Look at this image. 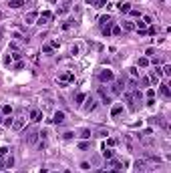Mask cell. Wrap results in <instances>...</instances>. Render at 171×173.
I'll list each match as a JSON object with an SVG mask.
<instances>
[{
    "instance_id": "16",
    "label": "cell",
    "mask_w": 171,
    "mask_h": 173,
    "mask_svg": "<svg viewBox=\"0 0 171 173\" xmlns=\"http://www.w3.org/2000/svg\"><path fill=\"white\" fill-rule=\"evenodd\" d=\"M99 24H101V28L107 26V24H113V18H111L109 14H107V16H101V18H99Z\"/></svg>"
},
{
    "instance_id": "9",
    "label": "cell",
    "mask_w": 171,
    "mask_h": 173,
    "mask_svg": "<svg viewBox=\"0 0 171 173\" xmlns=\"http://www.w3.org/2000/svg\"><path fill=\"white\" fill-rule=\"evenodd\" d=\"M30 121H34V123L42 121V111H40V109H32V111H30Z\"/></svg>"
},
{
    "instance_id": "24",
    "label": "cell",
    "mask_w": 171,
    "mask_h": 173,
    "mask_svg": "<svg viewBox=\"0 0 171 173\" xmlns=\"http://www.w3.org/2000/svg\"><path fill=\"white\" fill-rule=\"evenodd\" d=\"M113 149H107V147H103V157H105V159H113Z\"/></svg>"
},
{
    "instance_id": "27",
    "label": "cell",
    "mask_w": 171,
    "mask_h": 173,
    "mask_svg": "<svg viewBox=\"0 0 171 173\" xmlns=\"http://www.w3.org/2000/svg\"><path fill=\"white\" fill-rule=\"evenodd\" d=\"M161 73H163L165 77H169L171 75V65H163V67H161Z\"/></svg>"
},
{
    "instance_id": "3",
    "label": "cell",
    "mask_w": 171,
    "mask_h": 173,
    "mask_svg": "<svg viewBox=\"0 0 171 173\" xmlns=\"http://www.w3.org/2000/svg\"><path fill=\"white\" fill-rule=\"evenodd\" d=\"M50 20H52V12H50V10H45V12H40V14H38L36 24H40V26H42V24H48Z\"/></svg>"
},
{
    "instance_id": "41",
    "label": "cell",
    "mask_w": 171,
    "mask_h": 173,
    "mask_svg": "<svg viewBox=\"0 0 171 173\" xmlns=\"http://www.w3.org/2000/svg\"><path fill=\"white\" fill-rule=\"evenodd\" d=\"M8 147H0V157H4V155H8Z\"/></svg>"
},
{
    "instance_id": "12",
    "label": "cell",
    "mask_w": 171,
    "mask_h": 173,
    "mask_svg": "<svg viewBox=\"0 0 171 173\" xmlns=\"http://www.w3.org/2000/svg\"><path fill=\"white\" fill-rule=\"evenodd\" d=\"M117 8L123 12V14H129V10H131V2H119Z\"/></svg>"
},
{
    "instance_id": "42",
    "label": "cell",
    "mask_w": 171,
    "mask_h": 173,
    "mask_svg": "<svg viewBox=\"0 0 171 173\" xmlns=\"http://www.w3.org/2000/svg\"><path fill=\"white\" fill-rule=\"evenodd\" d=\"M10 57H12V60H20V58H22V55H20V52H12Z\"/></svg>"
},
{
    "instance_id": "31",
    "label": "cell",
    "mask_w": 171,
    "mask_h": 173,
    "mask_svg": "<svg viewBox=\"0 0 171 173\" xmlns=\"http://www.w3.org/2000/svg\"><path fill=\"white\" fill-rule=\"evenodd\" d=\"M145 57H147V58H153V57H155V48H151V46H149L147 50H145Z\"/></svg>"
},
{
    "instance_id": "39",
    "label": "cell",
    "mask_w": 171,
    "mask_h": 173,
    "mask_svg": "<svg viewBox=\"0 0 171 173\" xmlns=\"http://www.w3.org/2000/svg\"><path fill=\"white\" fill-rule=\"evenodd\" d=\"M135 167L141 171V169H145V161H135Z\"/></svg>"
},
{
    "instance_id": "35",
    "label": "cell",
    "mask_w": 171,
    "mask_h": 173,
    "mask_svg": "<svg viewBox=\"0 0 171 173\" xmlns=\"http://www.w3.org/2000/svg\"><path fill=\"white\" fill-rule=\"evenodd\" d=\"M73 24H75V20H67V22L63 24V30H68V28H70Z\"/></svg>"
},
{
    "instance_id": "29",
    "label": "cell",
    "mask_w": 171,
    "mask_h": 173,
    "mask_svg": "<svg viewBox=\"0 0 171 173\" xmlns=\"http://www.w3.org/2000/svg\"><path fill=\"white\" fill-rule=\"evenodd\" d=\"M129 75H131L133 79H139V70H137V67H131V69H129Z\"/></svg>"
},
{
    "instance_id": "46",
    "label": "cell",
    "mask_w": 171,
    "mask_h": 173,
    "mask_svg": "<svg viewBox=\"0 0 171 173\" xmlns=\"http://www.w3.org/2000/svg\"><path fill=\"white\" fill-rule=\"evenodd\" d=\"M141 85H143V87H149V79H147V77L141 79Z\"/></svg>"
},
{
    "instance_id": "43",
    "label": "cell",
    "mask_w": 171,
    "mask_h": 173,
    "mask_svg": "<svg viewBox=\"0 0 171 173\" xmlns=\"http://www.w3.org/2000/svg\"><path fill=\"white\" fill-rule=\"evenodd\" d=\"M20 69H24V62H22V60H18V62L14 65V70H20Z\"/></svg>"
},
{
    "instance_id": "11",
    "label": "cell",
    "mask_w": 171,
    "mask_h": 173,
    "mask_svg": "<svg viewBox=\"0 0 171 173\" xmlns=\"http://www.w3.org/2000/svg\"><path fill=\"white\" fill-rule=\"evenodd\" d=\"M121 30H125V32H133V30H135V22H133V20H125L123 26H121Z\"/></svg>"
},
{
    "instance_id": "23",
    "label": "cell",
    "mask_w": 171,
    "mask_h": 173,
    "mask_svg": "<svg viewBox=\"0 0 171 173\" xmlns=\"http://www.w3.org/2000/svg\"><path fill=\"white\" fill-rule=\"evenodd\" d=\"M2 165H4V167H6V169H10L12 165H14V157H12V155H8V157H6V159H4V161H2Z\"/></svg>"
},
{
    "instance_id": "34",
    "label": "cell",
    "mask_w": 171,
    "mask_h": 173,
    "mask_svg": "<svg viewBox=\"0 0 171 173\" xmlns=\"http://www.w3.org/2000/svg\"><path fill=\"white\" fill-rule=\"evenodd\" d=\"M42 52H45V55L52 52V46H50V45H42Z\"/></svg>"
},
{
    "instance_id": "8",
    "label": "cell",
    "mask_w": 171,
    "mask_h": 173,
    "mask_svg": "<svg viewBox=\"0 0 171 173\" xmlns=\"http://www.w3.org/2000/svg\"><path fill=\"white\" fill-rule=\"evenodd\" d=\"M123 87H125V83H123V81L113 83V87H111V95H119V93H123Z\"/></svg>"
},
{
    "instance_id": "10",
    "label": "cell",
    "mask_w": 171,
    "mask_h": 173,
    "mask_svg": "<svg viewBox=\"0 0 171 173\" xmlns=\"http://www.w3.org/2000/svg\"><path fill=\"white\" fill-rule=\"evenodd\" d=\"M36 18H38V12H36V10H32V12H28V14L24 16V22H26V24H32L34 20H36Z\"/></svg>"
},
{
    "instance_id": "25",
    "label": "cell",
    "mask_w": 171,
    "mask_h": 173,
    "mask_svg": "<svg viewBox=\"0 0 171 173\" xmlns=\"http://www.w3.org/2000/svg\"><path fill=\"white\" fill-rule=\"evenodd\" d=\"M91 135H93V133H91V129H83L79 137H80V139H91Z\"/></svg>"
},
{
    "instance_id": "33",
    "label": "cell",
    "mask_w": 171,
    "mask_h": 173,
    "mask_svg": "<svg viewBox=\"0 0 171 173\" xmlns=\"http://www.w3.org/2000/svg\"><path fill=\"white\" fill-rule=\"evenodd\" d=\"M89 147H91V143H89V141H80V143H79V149H83V151L89 149Z\"/></svg>"
},
{
    "instance_id": "17",
    "label": "cell",
    "mask_w": 171,
    "mask_h": 173,
    "mask_svg": "<svg viewBox=\"0 0 171 173\" xmlns=\"http://www.w3.org/2000/svg\"><path fill=\"white\" fill-rule=\"evenodd\" d=\"M151 65V60H149L147 57H141L139 60H137V67H141V69H145V67H149Z\"/></svg>"
},
{
    "instance_id": "5",
    "label": "cell",
    "mask_w": 171,
    "mask_h": 173,
    "mask_svg": "<svg viewBox=\"0 0 171 173\" xmlns=\"http://www.w3.org/2000/svg\"><path fill=\"white\" fill-rule=\"evenodd\" d=\"M65 119H67V115H65L63 111H55V115H52V119H50V123H55V125H63Z\"/></svg>"
},
{
    "instance_id": "14",
    "label": "cell",
    "mask_w": 171,
    "mask_h": 173,
    "mask_svg": "<svg viewBox=\"0 0 171 173\" xmlns=\"http://www.w3.org/2000/svg\"><path fill=\"white\" fill-rule=\"evenodd\" d=\"M8 6H10L12 10H16V8H22V6H24V0H8Z\"/></svg>"
},
{
    "instance_id": "13",
    "label": "cell",
    "mask_w": 171,
    "mask_h": 173,
    "mask_svg": "<svg viewBox=\"0 0 171 173\" xmlns=\"http://www.w3.org/2000/svg\"><path fill=\"white\" fill-rule=\"evenodd\" d=\"M99 95L103 97V103L111 105V95H107V91H105V87H99Z\"/></svg>"
},
{
    "instance_id": "4",
    "label": "cell",
    "mask_w": 171,
    "mask_h": 173,
    "mask_svg": "<svg viewBox=\"0 0 171 173\" xmlns=\"http://www.w3.org/2000/svg\"><path fill=\"white\" fill-rule=\"evenodd\" d=\"M73 81H75V75H73V73H63V75L58 77V85H60V87H65L67 83H73Z\"/></svg>"
},
{
    "instance_id": "49",
    "label": "cell",
    "mask_w": 171,
    "mask_h": 173,
    "mask_svg": "<svg viewBox=\"0 0 171 173\" xmlns=\"http://www.w3.org/2000/svg\"><path fill=\"white\" fill-rule=\"evenodd\" d=\"M155 105V99H147V107H153Z\"/></svg>"
},
{
    "instance_id": "1",
    "label": "cell",
    "mask_w": 171,
    "mask_h": 173,
    "mask_svg": "<svg viewBox=\"0 0 171 173\" xmlns=\"http://www.w3.org/2000/svg\"><path fill=\"white\" fill-rule=\"evenodd\" d=\"M99 81L101 83H113L115 81V73L109 69H103L101 73H99Z\"/></svg>"
},
{
    "instance_id": "32",
    "label": "cell",
    "mask_w": 171,
    "mask_h": 173,
    "mask_svg": "<svg viewBox=\"0 0 171 173\" xmlns=\"http://www.w3.org/2000/svg\"><path fill=\"white\" fill-rule=\"evenodd\" d=\"M68 8H70V0H67V2L63 4V8H60V10H58V12H60V14H65V12H67Z\"/></svg>"
},
{
    "instance_id": "7",
    "label": "cell",
    "mask_w": 171,
    "mask_h": 173,
    "mask_svg": "<svg viewBox=\"0 0 171 173\" xmlns=\"http://www.w3.org/2000/svg\"><path fill=\"white\" fill-rule=\"evenodd\" d=\"M159 95H161V97H165V99H169V97H171L169 85H167V83H159Z\"/></svg>"
},
{
    "instance_id": "48",
    "label": "cell",
    "mask_w": 171,
    "mask_h": 173,
    "mask_svg": "<svg viewBox=\"0 0 171 173\" xmlns=\"http://www.w3.org/2000/svg\"><path fill=\"white\" fill-rule=\"evenodd\" d=\"M50 46H52V48H57V46H60V42H58V40H50Z\"/></svg>"
},
{
    "instance_id": "6",
    "label": "cell",
    "mask_w": 171,
    "mask_h": 173,
    "mask_svg": "<svg viewBox=\"0 0 171 173\" xmlns=\"http://www.w3.org/2000/svg\"><path fill=\"white\" fill-rule=\"evenodd\" d=\"M24 123H26L24 117H16V119L12 121V129H14V131H20V129L24 127Z\"/></svg>"
},
{
    "instance_id": "15",
    "label": "cell",
    "mask_w": 171,
    "mask_h": 173,
    "mask_svg": "<svg viewBox=\"0 0 171 173\" xmlns=\"http://www.w3.org/2000/svg\"><path fill=\"white\" fill-rule=\"evenodd\" d=\"M87 4H91L95 8H103V6L107 4V0H87Z\"/></svg>"
},
{
    "instance_id": "18",
    "label": "cell",
    "mask_w": 171,
    "mask_h": 173,
    "mask_svg": "<svg viewBox=\"0 0 171 173\" xmlns=\"http://www.w3.org/2000/svg\"><path fill=\"white\" fill-rule=\"evenodd\" d=\"M0 113H2L4 117L12 115V105H2V107H0Z\"/></svg>"
},
{
    "instance_id": "40",
    "label": "cell",
    "mask_w": 171,
    "mask_h": 173,
    "mask_svg": "<svg viewBox=\"0 0 171 173\" xmlns=\"http://www.w3.org/2000/svg\"><path fill=\"white\" fill-rule=\"evenodd\" d=\"M147 99H155V89H147Z\"/></svg>"
},
{
    "instance_id": "2",
    "label": "cell",
    "mask_w": 171,
    "mask_h": 173,
    "mask_svg": "<svg viewBox=\"0 0 171 173\" xmlns=\"http://www.w3.org/2000/svg\"><path fill=\"white\" fill-rule=\"evenodd\" d=\"M83 109H85V113H93V111L97 109V99L87 95V99H85V107H83Z\"/></svg>"
},
{
    "instance_id": "36",
    "label": "cell",
    "mask_w": 171,
    "mask_h": 173,
    "mask_svg": "<svg viewBox=\"0 0 171 173\" xmlns=\"http://www.w3.org/2000/svg\"><path fill=\"white\" fill-rule=\"evenodd\" d=\"M145 34H157V28L155 26H149L147 30H145Z\"/></svg>"
},
{
    "instance_id": "47",
    "label": "cell",
    "mask_w": 171,
    "mask_h": 173,
    "mask_svg": "<svg viewBox=\"0 0 171 173\" xmlns=\"http://www.w3.org/2000/svg\"><path fill=\"white\" fill-rule=\"evenodd\" d=\"M70 55H79V46H77V45L70 48Z\"/></svg>"
},
{
    "instance_id": "37",
    "label": "cell",
    "mask_w": 171,
    "mask_h": 173,
    "mask_svg": "<svg viewBox=\"0 0 171 173\" xmlns=\"http://www.w3.org/2000/svg\"><path fill=\"white\" fill-rule=\"evenodd\" d=\"M149 83H153V85H159V77H155V75L151 73V79H149Z\"/></svg>"
},
{
    "instance_id": "28",
    "label": "cell",
    "mask_w": 171,
    "mask_h": 173,
    "mask_svg": "<svg viewBox=\"0 0 171 173\" xmlns=\"http://www.w3.org/2000/svg\"><path fill=\"white\" fill-rule=\"evenodd\" d=\"M129 14H131L133 18H137V20L141 18V10H135V8H131V10H129Z\"/></svg>"
},
{
    "instance_id": "22",
    "label": "cell",
    "mask_w": 171,
    "mask_h": 173,
    "mask_svg": "<svg viewBox=\"0 0 171 173\" xmlns=\"http://www.w3.org/2000/svg\"><path fill=\"white\" fill-rule=\"evenodd\" d=\"M40 139V131H34V133H30V137H28V143L32 145V143H36Z\"/></svg>"
},
{
    "instance_id": "21",
    "label": "cell",
    "mask_w": 171,
    "mask_h": 173,
    "mask_svg": "<svg viewBox=\"0 0 171 173\" xmlns=\"http://www.w3.org/2000/svg\"><path fill=\"white\" fill-rule=\"evenodd\" d=\"M111 34H113V36H121V34H123V30H121L119 24H113V26H111Z\"/></svg>"
},
{
    "instance_id": "38",
    "label": "cell",
    "mask_w": 171,
    "mask_h": 173,
    "mask_svg": "<svg viewBox=\"0 0 171 173\" xmlns=\"http://www.w3.org/2000/svg\"><path fill=\"white\" fill-rule=\"evenodd\" d=\"M4 65H6V67H10V65H12V57H10V55L4 57Z\"/></svg>"
},
{
    "instance_id": "19",
    "label": "cell",
    "mask_w": 171,
    "mask_h": 173,
    "mask_svg": "<svg viewBox=\"0 0 171 173\" xmlns=\"http://www.w3.org/2000/svg\"><path fill=\"white\" fill-rule=\"evenodd\" d=\"M123 113V105L119 103V105H115L113 109H111V117H117V115H121Z\"/></svg>"
},
{
    "instance_id": "45",
    "label": "cell",
    "mask_w": 171,
    "mask_h": 173,
    "mask_svg": "<svg viewBox=\"0 0 171 173\" xmlns=\"http://www.w3.org/2000/svg\"><path fill=\"white\" fill-rule=\"evenodd\" d=\"M143 22H145V24H151V22H153V18H151V16H143Z\"/></svg>"
},
{
    "instance_id": "50",
    "label": "cell",
    "mask_w": 171,
    "mask_h": 173,
    "mask_svg": "<svg viewBox=\"0 0 171 173\" xmlns=\"http://www.w3.org/2000/svg\"><path fill=\"white\" fill-rule=\"evenodd\" d=\"M50 2H52V0H50Z\"/></svg>"
},
{
    "instance_id": "20",
    "label": "cell",
    "mask_w": 171,
    "mask_h": 173,
    "mask_svg": "<svg viewBox=\"0 0 171 173\" xmlns=\"http://www.w3.org/2000/svg\"><path fill=\"white\" fill-rule=\"evenodd\" d=\"M85 99H87L85 93H77V95H75V103H77V105H83V103H85Z\"/></svg>"
},
{
    "instance_id": "44",
    "label": "cell",
    "mask_w": 171,
    "mask_h": 173,
    "mask_svg": "<svg viewBox=\"0 0 171 173\" xmlns=\"http://www.w3.org/2000/svg\"><path fill=\"white\" fill-rule=\"evenodd\" d=\"M63 137H65V139H67V141H68V139H73V137H75V133H73V131H67V133H65Z\"/></svg>"
},
{
    "instance_id": "30",
    "label": "cell",
    "mask_w": 171,
    "mask_h": 173,
    "mask_svg": "<svg viewBox=\"0 0 171 173\" xmlns=\"http://www.w3.org/2000/svg\"><path fill=\"white\" fill-rule=\"evenodd\" d=\"M12 121H14V119H12V117L8 115L6 119H4V121H2V125H4V127H12Z\"/></svg>"
},
{
    "instance_id": "26",
    "label": "cell",
    "mask_w": 171,
    "mask_h": 173,
    "mask_svg": "<svg viewBox=\"0 0 171 173\" xmlns=\"http://www.w3.org/2000/svg\"><path fill=\"white\" fill-rule=\"evenodd\" d=\"M113 24H115V22H113ZM113 24H107V26H103V28H101L103 36H111V26H113Z\"/></svg>"
}]
</instances>
